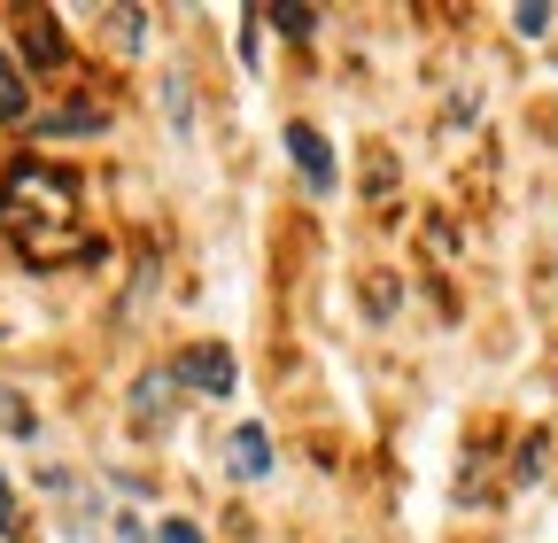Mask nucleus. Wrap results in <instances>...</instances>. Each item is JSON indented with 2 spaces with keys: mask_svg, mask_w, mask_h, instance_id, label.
Wrapping results in <instances>:
<instances>
[{
  "mask_svg": "<svg viewBox=\"0 0 558 543\" xmlns=\"http://www.w3.org/2000/svg\"><path fill=\"white\" fill-rule=\"evenodd\" d=\"M24 512H16V490H9V473H0V535H16Z\"/></svg>",
  "mask_w": 558,
  "mask_h": 543,
  "instance_id": "obj_12",
  "label": "nucleus"
},
{
  "mask_svg": "<svg viewBox=\"0 0 558 543\" xmlns=\"http://www.w3.org/2000/svg\"><path fill=\"white\" fill-rule=\"evenodd\" d=\"M271 24L288 32V39H311V9H271Z\"/></svg>",
  "mask_w": 558,
  "mask_h": 543,
  "instance_id": "obj_11",
  "label": "nucleus"
},
{
  "mask_svg": "<svg viewBox=\"0 0 558 543\" xmlns=\"http://www.w3.org/2000/svg\"><path fill=\"white\" fill-rule=\"evenodd\" d=\"M288 156L303 164V186H311V194H326V186H333V148L318 141L311 124H288Z\"/></svg>",
  "mask_w": 558,
  "mask_h": 543,
  "instance_id": "obj_4",
  "label": "nucleus"
},
{
  "mask_svg": "<svg viewBox=\"0 0 558 543\" xmlns=\"http://www.w3.org/2000/svg\"><path fill=\"white\" fill-rule=\"evenodd\" d=\"M70 218H78V186H70L62 171L47 164H16L9 179H0V226H9L24 241V256H70Z\"/></svg>",
  "mask_w": 558,
  "mask_h": 543,
  "instance_id": "obj_1",
  "label": "nucleus"
},
{
  "mask_svg": "<svg viewBox=\"0 0 558 543\" xmlns=\"http://www.w3.org/2000/svg\"><path fill=\"white\" fill-rule=\"evenodd\" d=\"M171 373H179V388H202V396H233V381H241V365H233L226 342H194Z\"/></svg>",
  "mask_w": 558,
  "mask_h": 543,
  "instance_id": "obj_2",
  "label": "nucleus"
},
{
  "mask_svg": "<svg viewBox=\"0 0 558 543\" xmlns=\"http://www.w3.org/2000/svg\"><path fill=\"white\" fill-rule=\"evenodd\" d=\"M24 62H32V71H62V24L47 16V9H24Z\"/></svg>",
  "mask_w": 558,
  "mask_h": 543,
  "instance_id": "obj_5",
  "label": "nucleus"
},
{
  "mask_svg": "<svg viewBox=\"0 0 558 543\" xmlns=\"http://www.w3.org/2000/svg\"><path fill=\"white\" fill-rule=\"evenodd\" d=\"M233 473H241V482H264V473H271V443H264V427H233Z\"/></svg>",
  "mask_w": 558,
  "mask_h": 543,
  "instance_id": "obj_6",
  "label": "nucleus"
},
{
  "mask_svg": "<svg viewBox=\"0 0 558 543\" xmlns=\"http://www.w3.org/2000/svg\"><path fill=\"white\" fill-rule=\"evenodd\" d=\"M24 109H32L24 101V79H16V62L0 55V124H24Z\"/></svg>",
  "mask_w": 558,
  "mask_h": 543,
  "instance_id": "obj_8",
  "label": "nucleus"
},
{
  "mask_svg": "<svg viewBox=\"0 0 558 543\" xmlns=\"http://www.w3.org/2000/svg\"><path fill=\"white\" fill-rule=\"evenodd\" d=\"M0 420H9V435H32V403H24V396H9V388H0Z\"/></svg>",
  "mask_w": 558,
  "mask_h": 543,
  "instance_id": "obj_10",
  "label": "nucleus"
},
{
  "mask_svg": "<svg viewBox=\"0 0 558 543\" xmlns=\"http://www.w3.org/2000/svg\"><path fill=\"white\" fill-rule=\"evenodd\" d=\"M47 141H86V132H101V109H62V117H39Z\"/></svg>",
  "mask_w": 558,
  "mask_h": 543,
  "instance_id": "obj_7",
  "label": "nucleus"
},
{
  "mask_svg": "<svg viewBox=\"0 0 558 543\" xmlns=\"http://www.w3.org/2000/svg\"><path fill=\"white\" fill-rule=\"evenodd\" d=\"M140 32H148V16H140V9H101V39L140 47Z\"/></svg>",
  "mask_w": 558,
  "mask_h": 543,
  "instance_id": "obj_9",
  "label": "nucleus"
},
{
  "mask_svg": "<svg viewBox=\"0 0 558 543\" xmlns=\"http://www.w3.org/2000/svg\"><path fill=\"white\" fill-rule=\"evenodd\" d=\"M156 543H202V535H194V520H163V528H156Z\"/></svg>",
  "mask_w": 558,
  "mask_h": 543,
  "instance_id": "obj_14",
  "label": "nucleus"
},
{
  "mask_svg": "<svg viewBox=\"0 0 558 543\" xmlns=\"http://www.w3.org/2000/svg\"><path fill=\"white\" fill-rule=\"evenodd\" d=\"M512 32H520V39H543V32H550V9H520Z\"/></svg>",
  "mask_w": 558,
  "mask_h": 543,
  "instance_id": "obj_13",
  "label": "nucleus"
},
{
  "mask_svg": "<svg viewBox=\"0 0 558 543\" xmlns=\"http://www.w3.org/2000/svg\"><path fill=\"white\" fill-rule=\"evenodd\" d=\"M171 403H179V373H171V365L140 373V388H132V427H140V435H163Z\"/></svg>",
  "mask_w": 558,
  "mask_h": 543,
  "instance_id": "obj_3",
  "label": "nucleus"
}]
</instances>
